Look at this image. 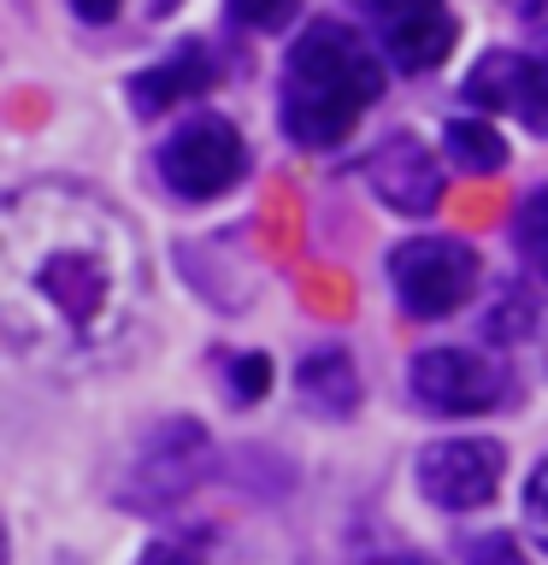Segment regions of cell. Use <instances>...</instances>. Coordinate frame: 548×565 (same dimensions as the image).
<instances>
[{"label":"cell","instance_id":"6da1fadb","mask_svg":"<svg viewBox=\"0 0 548 565\" xmlns=\"http://www.w3.org/2000/svg\"><path fill=\"white\" fill-rule=\"evenodd\" d=\"M148 312V254L106 194L24 183L0 201V330L48 377L118 365Z\"/></svg>","mask_w":548,"mask_h":565},{"label":"cell","instance_id":"7a4b0ae2","mask_svg":"<svg viewBox=\"0 0 548 565\" xmlns=\"http://www.w3.org/2000/svg\"><path fill=\"white\" fill-rule=\"evenodd\" d=\"M383 100V47H371L342 18H313L283 60L277 124L295 148L330 153L360 130V118Z\"/></svg>","mask_w":548,"mask_h":565},{"label":"cell","instance_id":"3957f363","mask_svg":"<svg viewBox=\"0 0 548 565\" xmlns=\"http://www.w3.org/2000/svg\"><path fill=\"white\" fill-rule=\"evenodd\" d=\"M212 471V436L194 418H159L148 436L136 441L130 466L118 471V507L130 512H177Z\"/></svg>","mask_w":548,"mask_h":565},{"label":"cell","instance_id":"277c9868","mask_svg":"<svg viewBox=\"0 0 548 565\" xmlns=\"http://www.w3.org/2000/svg\"><path fill=\"white\" fill-rule=\"evenodd\" d=\"M389 295L407 318L436 324L477 295V247L460 236H413L389 254Z\"/></svg>","mask_w":548,"mask_h":565},{"label":"cell","instance_id":"5b68a950","mask_svg":"<svg viewBox=\"0 0 548 565\" xmlns=\"http://www.w3.org/2000/svg\"><path fill=\"white\" fill-rule=\"evenodd\" d=\"M247 171V141L230 118L201 113L159 141V177L177 201H219L224 189H236Z\"/></svg>","mask_w":548,"mask_h":565},{"label":"cell","instance_id":"8992f818","mask_svg":"<svg viewBox=\"0 0 548 565\" xmlns=\"http://www.w3.org/2000/svg\"><path fill=\"white\" fill-rule=\"evenodd\" d=\"M407 395L436 418H484L507 401V371L477 348H424L407 365Z\"/></svg>","mask_w":548,"mask_h":565},{"label":"cell","instance_id":"52a82bcc","mask_svg":"<svg viewBox=\"0 0 548 565\" xmlns=\"http://www.w3.org/2000/svg\"><path fill=\"white\" fill-rule=\"evenodd\" d=\"M371 35H378L383 60L401 71V77H424L454 53L460 24L449 0H360Z\"/></svg>","mask_w":548,"mask_h":565},{"label":"cell","instance_id":"ba28073f","mask_svg":"<svg viewBox=\"0 0 548 565\" xmlns=\"http://www.w3.org/2000/svg\"><path fill=\"white\" fill-rule=\"evenodd\" d=\"M507 471V448L489 436H449L419 454V494L442 512H477L495 501Z\"/></svg>","mask_w":548,"mask_h":565},{"label":"cell","instance_id":"9c48e42d","mask_svg":"<svg viewBox=\"0 0 548 565\" xmlns=\"http://www.w3.org/2000/svg\"><path fill=\"white\" fill-rule=\"evenodd\" d=\"M466 100L519 118L530 136H548V47H489L466 77Z\"/></svg>","mask_w":548,"mask_h":565},{"label":"cell","instance_id":"30bf717a","mask_svg":"<svg viewBox=\"0 0 548 565\" xmlns=\"http://www.w3.org/2000/svg\"><path fill=\"white\" fill-rule=\"evenodd\" d=\"M366 183H371V194H378L389 212H401V218H424V212L442 206V166H436V153L424 148L419 136H407V130L383 136L378 148H371Z\"/></svg>","mask_w":548,"mask_h":565},{"label":"cell","instance_id":"8fae6325","mask_svg":"<svg viewBox=\"0 0 548 565\" xmlns=\"http://www.w3.org/2000/svg\"><path fill=\"white\" fill-rule=\"evenodd\" d=\"M212 83H219V60H212V47L183 42L171 60H159V65H148V71H136V77H130V113L136 118H159V113H171L177 100L207 95Z\"/></svg>","mask_w":548,"mask_h":565},{"label":"cell","instance_id":"7c38bea8","mask_svg":"<svg viewBox=\"0 0 548 565\" xmlns=\"http://www.w3.org/2000/svg\"><path fill=\"white\" fill-rule=\"evenodd\" d=\"M295 395H301V406H307L313 418H330V424L354 418V406H360V371H354L348 348L325 342V348L301 353V365H295Z\"/></svg>","mask_w":548,"mask_h":565},{"label":"cell","instance_id":"4fadbf2b","mask_svg":"<svg viewBox=\"0 0 548 565\" xmlns=\"http://www.w3.org/2000/svg\"><path fill=\"white\" fill-rule=\"evenodd\" d=\"M442 148H449V159H454L466 177H489V171L507 166V141H502V130H495V124H484V118H449Z\"/></svg>","mask_w":548,"mask_h":565},{"label":"cell","instance_id":"5bb4252c","mask_svg":"<svg viewBox=\"0 0 548 565\" xmlns=\"http://www.w3.org/2000/svg\"><path fill=\"white\" fill-rule=\"evenodd\" d=\"M513 247H519V259L548 282V183L530 189L519 212H513Z\"/></svg>","mask_w":548,"mask_h":565},{"label":"cell","instance_id":"9a60e30c","mask_svg":"<svg viewBox=\"0 0 548 565\" xmlns=\"http://www.w3.org/2000/svg\"><path fill=\"white\" fill-rule=\"evenodd\" d=\"M212 554V530H171V536H154L141 547L136 565H207Z\"/></svg>","mask_w":548,"mask_h":565},{"label":"cell","instance_id":"2e32d148","mask_svg":"<svg viewBox=\"0 0 548 565\" xmlns=\"http://www.w3.org/2000/svg\"><path fill=\"white\" fill-rule=\"evenodd\" d=\"M265 388H272V360H265V353H236V360H224V401L230 406H254Z\"/></svg>","mask_w":548,"mask_h":565},{"label":"cell","instance_id":"e0dca14e","mask_svg":"<svg viewBox=\"0 0 548 565\" xmlns=\"http://www.w3.org/2000/svg\"><path fill=\"white\" fill-rule=\"evenodd\" d=\"M519 507H525V536L548 554V459H537V466H530Z\"/></svg>","mask_w":548,"mask_h":565},{"label":"cell","instance_id":"ac0fdd59","mask_svg":"<svg viewBox=\"0 0 548 565\" xmlns=\"http://www.w3.org/2000/svg\"><path fill=\"white\" fill-rule=\"evenodd\" d=\"M301 12V0H230V18L247 30H283Z\"/></svg>","mask_w":548,"mask_h":565},{"label":"cell","instance_id":"d6986e66","mask_svg":"<svg viewBox=\"0 0 548 565\" xmlns=\"http://www.w3.org/2000/svg\"><path fill=\"white\" fill-rule=\"evenodd\" d=\"M466 565H530L519 536H507V530H489V536H477L466 547Z\"/></svg>","mask_w":548,"mask_h":565},{"label":"cell","instance_id":"ffe728a7","mask_svg":"<svg viewBox=\"0 0 548 565\" xmlns=\"http://www.w3.org/2000/svg\"><path fill=\"white\" fill-rule=\"evenodd\" d=\"M71 12H77L83 24H113V18H118V0H71Z\"/></svg>","mask_w":548,"mask_h":565},{"label":"cell","instance_id":"44dd1931","mask_svg":"<svg viewBox=\"0 0 548 565\" xmlns=\"http://www.w3.org/2000/svg\"><path fill=\"white\" fill-rule=\"evenodd\" d=\"M513 12H542V0H507Z\"/></svg>","mask_w":548,"mask_h":565}]
</instances>
